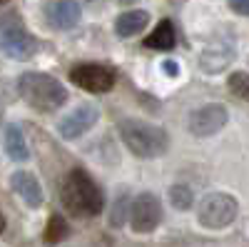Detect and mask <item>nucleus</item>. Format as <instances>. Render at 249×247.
Wrapping results in <instances>:
<instances>
[{
	"instance_id": "obj_25",
	"label": "nucleus",
	"mask_w": 249,
	"mask_h": 247,
	"mask_svg": "<svg viewBox=\"0 0 249 247\" xmlns=\"http://www.w3.org/2000/svg\"><path fill=\"white\" fill-rule=\"evenodd\" d=\"M3 3H8V0H0V5H3Z\"/></svg>"
},
{
	"instance_id": "obj_17",
	"label": "nucleus",
	"mask_w": 249,
	"mask_h": 247,
	"mask_svg": "<svg viewBox=\"0 0 249 247\" xmlns=\"http://www.w3.org/2000/svg\"><path fill=\"white\" fill-rule=\"evenodd\" d=\"M130 210H132V197H130V192L127 190H122L117 197H115V202H112V210H110V228H122L124 222H127V217H130Z\"/></svg>"
},
{
	"instance_id": "obj_2",
	"label": "nucleus",
	"mask_w": 249,
	"mask_h": 247,
	"mask_svg": "<svg viewBox=\"0 0 249 247\" xmlns=\"http://www.w3.org/2000/svg\"><path fill=\"white\" fill-rule=\"evenodd\" d=\"M117 133L124 142V148H127L135 157H142V160L160 157L170 148L167 133H164L162 128H157V125L144 122V120H135V117L120 120Z\"/></svg>"
},
{
	"instance_id": "obj_21",
	"label": "nucleus",
	"mask_w": 249,
	"mask_h": 247,
	"mask_svg": "<svg viewBox=\"0 0 249 247\" xmlns=\"http://www.w3.org/2000/svg\"><path fill=\"white\" fill-rule=\"evenodd\" d=\"M162 70H164V75L177 77V75H179V63H175V60H164V63H162Z\"/></svg>"
},
{
	"instance_id": "obj_1",
	"label": "nucleus",
	"mask_w": 249,
	"mask_h": 247,
	"mask_svg": "<svg viewBox=\"0 0 249 247\" xmlns=\"http://www.w3.org/2000/svg\"><path fill=\"white\" fill-rule=\"evenodd\" d=\"M62 205L75 217H95L105 208V195L88 175V170L72 168L62 182Z\"/></svg>"
},
{
	"instance_id": "obj_11",
	"label": "nucleus",
	"mask_w": 249,
	"mask_h": 247,
	"mask_svg": "<svg viewBox=\"0 0 249 247\" xmlns=\"http://www.w3.org/2000/svg\"><path fill=\"white\" fill-rule=\"evenodd\" d=\"M10 190L18 192L20 197H23V202L28 205V208L37 210L40 205H43V188H40V180L33 175V172H25V170H15L10 175Z\"/></svg>"
},
{
	"instance_id": "obj_9",
	"label": "nucleus",
	"mask_w": 249,
	"mask_h": 247,
	"mask_svg": "<svg viewBox=\"0 0 249 247\" xmlns=\"http://www.w3.org/2000/svg\"><path fill=\"white\" fill-rule=\"evenodd\" d=\"M100 113L95 105H90V102H82V105H77L75 110H70L65 117H62L57 122V133L62 140H77L82 137L90 128H95Z\"/></svg>"
},
{
	"instance_id": "obj_23",
	"label": "nucleus",
	"mask_w": 249,
	"mask_h": 247,
	"mask_svg": "<svg viewBox=\"0 0 249 247\" xmlns=\"http://www.w3.org/2000/svg\"><path fill=\"white\" fill-rule=\"evenodd\" d=\"M117 3H120V5H135L137 0H117Z\"/></svg>"
},
{
	"instance_id": "obj_20",
	"label": "nucleus",
	"mask_w": 249,
	"mask_h": 247,
	"mask_svg": "<svg viewBox=\"0 0 249 247\" xmlns=\"http://www.w3.org/2000/svg\"><path fill=\"white\" fill-rule=\"evenodd\" d=\"M227 5H230L232 13L249 18V0H227Z\"/></svg>"
},
{
	"instance_id": "obj_15",
	"label": "nucleus",
	"mask_w": 249,
	"mask_h": 247,
	"mask_svg": "<svg viewBox=\"0 0 249 247\" xmlns=\"http://www.w3.org/2000/svg\"><path fill=\"white\" fill-rule=\"evenodd\" d=\"M5 152L15 162H25L30 157L25 135H23V130H20L18 125H8V130H5Z\"/></svg>"
},
{
	"instance_id": "obj_16",
	"label": "nucleus",
	"mask_w": 249,
	"mask_h": 247,
	"mask_svg": "<svg viewBox=\"0 0 249 247\" xmlns=\"http://www.w3.org/2000/svg\"><path fill=\"white\" fill-rule=\"evenodd\" d=\"M70 237V225L62 215H50L48 217V225H45V232H43V240L45 245H57L62 240Z\"/></svg>"
},
{
	"instance_id": "obj_22",
	"label": "nucleus",
	"mask_w": 249,
	"mask_h": 247,
	"mask_svg": "<svg viewBox=\"0 0 249 247\" xmlns=\"http://www.w3.org/2000/svg\"><path fill=\"white\" fill-rule=\"evenodd\" d=\"M5 232V217H3V212H0V235Z\"/></svg>"
},
{
	"instance_id": "obj_13",
	"label": "nucleus",
	"mask_w": 249,
	"mask_h": 247,
	"mask_svg": "<svg viewBox=\"0 0 249 247\" xmlns=\"http://www.w3.org/2000/svg\"><path fill=\"white\" fill-rule=\"evenodd\" d=\"M232 60H234V48H230V45H210L199 55V68L204 73L214 75V73H222Z\"/></svg>"
},
{
	"instance_id": "obj_24",
	"label": "nucleus",
	"mask_w": 249,
	"mask_h": 247,
	"mask_svg": "<svg viewBox=\"0 0 249 247\" xmlns=\"http://www.w3.org/2000/svg\"><path fill=\"white\" fill-rule=\"evenodd\" d=\"M0 125H3V110H0Z\"/></svg>"
},
{
	"instance_id": "obj_18",
	"label": "nucleus",
	"mask_w": 249,
	"mask_h": 247,
	"mask_svg": "<svg viewBox=\"0 0 249 247\" xmlns=\"http://www.w3.org/2000/svg\"><path fill=\"white\" fill-rule=\"evenodd\" d=\"M170 202H172V208L184 212V210L192 208L195 195H192V190L187 188V185H172V188H170Z\"/></svg>"
},
{
	"instance_id": "obj_6",
	"label": "nucleus",
	"mask_w": 249,
	"mask_h": 247,
	"mask_svg": "<svg viewBox=\"0 0 249 247\" xmlns=\"http://www.w3.org/2000/svg\"><path fill=\"white\" fill-rule=\"evenodd\" d=\"M115 68L105 63H80L70 70V82H75L77 88L92 95L110 93L115 88Z\"/></svg>"
},
{
	"instance_id": "obj_12",
	"label": "nucleus",
	"mask_w": 249,
	"mask_h": 247,
	"mask_svg": "<svg viewBox=\"0 0 249 247\" xmlns=\"http://www.w3.org/2000/svg\"><path fill=\"white\" fill-rule=\"evenodd\" d=\"M147 50H157V53H170L175 50L177 45V33H175V25H172V20H160L157 28L144 38V43H142Z\"/></svg>"
},
{
	"instance_id": "obj_3",
	"label": "nucleus",
	"mask_w": 249,
	"mask_h": 247,
	"mask_svg": "<svg viewBox=\"0 0 249 247\" xmlns=\"http://www.w3.org/2000/svg\"><path fill=\"white\" fill-rule=\"evenodd\" d=\"M18 93L37 113H55L68 102V90L48 73H23L18 80Z\"/></svg>"
},
{
	"instance_id": "obj_5",
	"label": "nucleus",
	"mask_w": 249,
	"mask_h": 247,
	"mask_svg": "<svg viewBox=\"0 0 249 247\" xmlns=\"http://www.w3.org/2000/svg\"><path fill=\"white\" fill-rule=\"evenodd\" d=\"M237 212H239V202L232 195L210 192L199 202L197 220L207 230H222V228H230V225L237 220Z\"/></svg>"
},
{
	"instance_id": "obj_10",
	"label": "nucleus",
	"mask_w": 249,
	"mask_h": 247,
	"mask_svg": "<svg viewBox=\"0 0 249 247\" xmlns=\"http://www.w3.org/2000/svg\"><path fill=\"white\" fill-rule=\"evenodd\" d=\"M82 8L75 0H45L43 5V18L45 23L55 30H70L80 23Z\"/></svg>"
},
{
	"instance_id": "obj_19",
	"label": "nucleus",
	"mask_w": 249,
	"mask_h": 247,
	"mask_svg": "<svg viewBox=\"0 0 249 247\" xmlns=\"http://www.w3.org/2000/svg\"><path fill=\"white\" fill-rule=\"evenodd\" d=\"M227 88H230V93L237 95L239 100L249 102V73H242V70L232 73L230 80H227Z\"/></svg>"
},
{
	"instance_id": "obj_7",
	"label": "nucleus",
	"mask_w": 249,
	"mask_h": 247,
	"mask_svg": "<svg viewBox=\"0 0 249 247\" xmlns=\"http://www.w3.org/2000/svg\"><path fill=\"white\" fill-rule=\"evenodd\" d=\"M162 222V202L152 192H142L132 200L130 210V225L132 230L140 235H150L157 230V225Z\"/></svg>"
},
{
	"instance_id": "obj_4",
	"label": "nucleus",
	"mask_w": 249,
	"mask_h": 247,
	"mask_svg": "<svg viewBox=\"0 0 249 247\" xmlns=\"http://www.w3.org/2000/svg\"><path fill=\"white\" fill-rule=\"evenodd\" d=\"M0 53L13 60H30L37 53V40L28 33L18 13L0 18Z\"/></svg>"
},
{
	"instance_id": "obj_8",
	"label": "nucleus",
	"mask_w": 249,
	"mask_h": 247,
	"mask_svg": "<svg viewBox=\"0 0 249 247\" xmlns=\"http://www.w3.org/2000/svg\"><path fill=\"white\" fill-rule=\"evenodd\" d=\"M227 120H230V113H227L224 105H219V102H207V105L190 113V117H187V130L195 137H210V135H217L227 125Z\"/></svg>"
},
{
	"instance_id": "obj_14",
	"label": "nucleus",
	"mask_w": 249,
	"mask_h": 247,
	"mask_svg": "<svg viewBox=\"0 0 249 247\" xmlns=\"http://www.w3.org/2000/svg\"><path fill=\"white\" fill-rule=\"evenodd\" d=\"M147 23H150V15L144 10H127L115 20V33L120 38H132L142 28H147Z\"/></svg>"
}]
</instances>
